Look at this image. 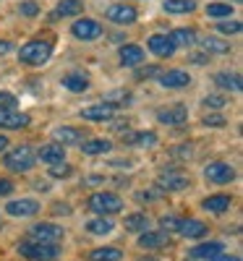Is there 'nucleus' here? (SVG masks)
I'll use <instances>...</instances> for the list:
<instances>
[{"label": "nucleus", "instance_id": "obj_1", "mask_svg": "<svg viewBox=\"0 0 243 261\" xmlns=\"http://www.w3.org/2000/svg\"><path fill=\"white\" fill-rule=\"evenodd\" d=\"M50 55H53V42H45V39H32L18 50V60L27 65H45Z\"/></svg>", "mask_w": 243, "mask_h": 261}, {"label": "nucleus", "instance_id": "obj_2", "mask_svg": "<svg viewBox=\"0 0 243 261\" xmlns=\"http://www.w3.org/2000/svg\"><path fill=\"white\" fill-rule=\"evenodd\" d=\"M18 253L29 258V261H53L60 256V248L55 243H34V241H24L18 243Z\"/></svg>", "mask_w": 243, "mask_h": 261}, {"label": "nucleus", "instance_id": "obj_3", "mask_svg": "<svg viewBox=\"0 0 243 261\" xmlns=\"http://www.w3.org/2000/svg\"><path fill=\"white\" fill-rule=\"evenodd\" d=\"M3 162H6V167L13 170V172H29V170L34 167V149H32L29 144H21V146H16L13 151H8Z\"/></svg>", "mask_w": 243, "mask_h": 261}, {"label": "nucleus", "instance_id": "obj_4", "mask_svg": "<svg viewBox=\"0 0 243 261\" xmlns=\"http://www.w3.org/2000/svg\"><path fill=\"white\" fill-rule=\"evenodd\" d=\"M86 206L105 217V214H118V212L123 209V201H120V196L102 191V193H92L89 201H86Z\"/></svg>", "mask_w": 243, "mask_h": 261}, {"label": "nucleus", "instance_id": "obj_5", "mask_svg": "<svg viewBox=\"0 0 243 261\" xmlns=\"http://www.w3.org/2000/svg\"><path fill=\"white\" fill-rule=\"evenodd\" d=\"M29 238L34 243H58L63 238V227L53 225V222H39L29 227Z\"/></svg>", "mask_w": 243, "mask_h": 261}, {"label": "nucleus", "instance_id": "obj_6", "mask_svg": "<svg viewBox=\"0 0 243 261\" xmlns=\"http://www.w3.org/2000/svg\"><path fill=\"white\" fill-rule=\"evenodd\" d=\"M71 34L76 39H81V42H94V39L102 37V27L97 24V21H92V18H79L76 24L71 27Z\"/></svg>", "mask_w": 243, "mask_h": 261}, {"label": "nucleus", "instance_id": "obj_7", "mask_svg": "<svg viewBox=\"0 0 243 261\" xmlns=\"http://www.w3.org/2000/svg\"><path fill=\"white\" fill-rule=\"evenodd\" d=\"M204 178L209 183H217V186H223V183H230L235 178V170L228 165V162H209L204 167Z\"/></svg>", "mask_w": 243, "mask_h": 261}, {"label": "nucleus", "instance_id": "obj_8", "mask_svg": "<svg viewBox=\"0 0 243 261\" xmlns=\"http://www.w3.org/2000/svg\"><path fill=\"white\" fill-rule=\"evenodd\" d=\"M188 183H191L188 175H186V172H181V170H162L160 172V180H157V186L162 191H181Z\"/></svg>", "mask_w": 243, "mask_h": 261}, {"label": "nucleus", "instance_id": "obj_9", "mask_svg": "<svg viewBox=\"0 0 243 261\" xmlns=\"http://www.w3.org/2000/svg\"><path fill=\"white\" fill-rule=\"evenodd\" d=\"M147 47L154 53V55H160V58H170L175 53V45L167 39V34H152L147 39Z\"/></svg>", "mask_w": 243, "mask_h": 261}, {"label": "nucleus", "instance_id": "obj_10", "mask_svg": "<svg viewBox=\"0 0 243 261\" xmlns=\"http://www.w3.org/2000/svg\"><path fill=\"white\" fill-rule=\"evenodd\" d=\"M113 115H115V105L113 102H100V105H92V107H86V110H81L84 120H107Z\"/></svg>", "mask_w": 243, "mask_h": 261}, {"label": "nucleus", "instance_id": "obj_11", "mask_svg": "<svg viewBox=\"0 0 243 261\" xmlns=\"http://www.w3.org/2000/svg\"><path fill=\"white\" fill-rule=\"evenodd\" d=\"M107 18L113 21V24H134L136 21V8L134 6H113V8H107Z\"/></svg>", "mask_w": 243, "mask_h": 261}, {"label": "nucleus", "instance_id": "obj_12", "mask_svg": "<svg viewBox=\"0 0 243 261\" xmlns=\"http://www.w3.org/2000/svg\"><path fill=\"white\" fill-rule=\"evenodd\" d=\"M157 118L165 125H183L188 120V110H186L183 105H175V107H167V110H160Z\"/></svg>", "mask_w": 243, "mask_h": 261}, {"label": "nucleus", "instance_id": "obj_13", "mask_svg": "<svg viewBox=\"0 0 243 261\" xmlns=\"http://www.w3.org/2000/svg\"><path fill=\"white\" fill-rule=\"evenodd\" d=\"M160 84L165 86V89H183V86L191 84V76L186 71H162Z\"/></svg>", "mask_w": 243, "mask_h": 261}, {"label": "nucleus", "instance_id": "obj_14", "mask_svg": "<svg viewBox=\"0 0 243 261\" xmlns=\"http://www.w3.org/2000/svg\"><path fill=\"white\" fill-rule=\"evenodd\" d=\"M24 125H29V115L27 113H18V110H3L0 113V128L16 130V128H24Z\"/></svg>", "mask_w": 243, "mask_h": 261}, {"label": "nucleus", "instance_id": "obj_15", "mask_svg": "<svg viewBox=\"0 0 243 261\" xmlns=\"http://www.w3.org/2000/svg\"><path fill=\"white\" fill-rule=\"evenodd\" d=\"M84 11V3L81 0H60L55 6V11L50 13V21H58V18H68V16H79Z\"/></svg>", "mask_w": 243, "mask_h": 261}, {"label": "nucleus", "instance_id": "obj_16", "mask_svg": "<svg viewBox=\"0 0 243 261\" xmlns=\"http://www.w3.org/2000/svg\"><path fill=\"white\" fill-rule=\"evenodd\" d=\"M6 212H8L11 217H32V214L39 212V204H37L34 199H18V201H11V204L6 206Z\"/></svg>", "mask_w": 243, "mask_h": 261}, {"label": "nucleus", "instance_id": "obj_17", "mask_svg": "<svg viewBox=\"0 0 243 261\" xmlns=\"http://www.w3.org/2000/svg\"><path fill=\"white\" fill-rule=\"evenodd\" d=\"M86 136L84 128H55L53 130V139L63 146V144H81Z\"/></svg>", "mask_w": 243, "mask_h": 261}, {"label": "nucleus", "instance_id": "obj_18", "mask_svg": "<svg viewBox=\"0 0 243 261\" xmlns=\"http://www.w3.org/2000/svg\"><path fill=\"white\" fill-rule=\"evenodd\" d=\"M223 243L220 241H209V243H202V246H196V248H191V256L193 258H207V261H212V258H217V256H223Z\"/></svg>", "mask_w": 243, "mask_h": 261}, {"label": "nucleus", "instance_id": "obj_19", "mask_svg": "<svg viewBox=\"0 0 243 261\" xmlns=\"http://www.w3.org/2000/svg\"><path fill=\"white\" fill-rule=\"evenodd\" d=\"M39 160L45 165H58V162H65V149L60 144H47L39 149Z\"/></svg>", "mask_w": 243, "mask_h": 261}, {"label": "nucleus", "instance_id": "obj_20", "mask_svg": "<svg viewBox=\"0 0 243 261\" xmlns=\"http://www.w3.org/2000/svg\"><path fill=\"white\" fill-rule=\"evenodd\" d=\"M230 204H233V199L228 193H217V196H209V199H204V209L207 212H212V214H223L225 209H230Z\"/></svg>", "mask_w": 243, "mask_h": 261}, {"label": "nucleus", "instance_id": "obj_21", "mask_svg": "<svg viewBox=\"0 0 243 261\" xmlns=\"http://www.w3.org/2000/svg\"><path fill=\"white\" fill-rule=\"evenodd\" d=\"M178 232L183 238H202V235H207V225L202 220H181Z\"/></svg>", "mask_w": 243, "mask_h": 261}, {"label": "nucleus", "instance_id": "obj_22", "mask_svg": "<svg viewBox=\"0 0 243 261\" xmlns=\"http://www.w3.org/2000/svg\"><path fill=\"white\" fill-rule=\"evenodd\" d=\"M167 39L173 42L175 47H178V45H181V47H191L193 42H196V32H193V29H183V27H181V29H173V32L167 34Z\"/></svg>", "mask_w": 243, "mask_h": 261}, {"label": "nucleus", "instance_id": "obj_23", "mask_svg": "<svg viewBox=\"0 0 243 261\" xmlns=\"http://www.w3.org/2000/svg\"><path fill=\"white\" fill-rule=\"evenodd\" d=\"M214 84L220 86V89H230V92H240L243 89V84H240V76L238 73H214Z\"/></svg>", "mask_w": 243, "mask_h": 261}, {"label": "nucleus", "instance_id": "obj_24", "mask_svg": "<svg viewBox=\"0 0 243 261\" xmlns=\"http://www.w3.org/2000/svg\"><path fill=\"white\" fill-rule=\"evenodd\" d=\"M165 243H167V232H162V230H152V232H144L139 238V246L141 248H160Z\"/></svg>", "mask_w": 243, "mask_h": 261}, {"label": "nucleus", "instance_id": "obj_25", "mask_svg": "<svg viewBox=\"0 0 243 261\" xmlns=\"http://www.w3.org/2000/svg\"><path fill=\"white\" fill-rule=\"evenodd\" d=\"M144 60V50L139 45H123L120 47V63L123 65H139Z\"/></svg>", "mask_w": 243, "mask_h": 261}, {"label": "nucleus", "instance_id": "obj_26", "mask_svg": "<svg viewBox=\"0 0 243 261\" xmlns=\"http://www.w3.org/2000/svg\"><path fill=\"white\" fill-rule=\"evenodd\" d=\"M63 86L68 92H86L89 89V79L84 73H68V76H63Z\"/></svg>", "mask_w": 243, "mask_h": 261}, {"label": "nucleus", "instance_id": "obj_27", "mask_svg": "<svg viewBox=\"0 0 243 261\" xmlns=\"http://www.w3.org/2000/svg\"><path fill=\"white\" fill-rule=\"evenodd\" d=\"M110 146H113V144H110L107 139H92V141L81 144V151H84V154H89V157H97V154H107Z\"/></svg>", "mask_w": 243, "mask_h": 261}, {"label": "nucleus", "instance_id": "obj_28", "mask_svg": "<svg viewBox=\"0 0 243 261\" xmlns=\"http://www.w3.org/2000/svg\"><path fill=\"white\" fill-rule=\"evenodd\" d=\"M202 47H204L207 53L225 55V53H230V42H228V39H220V37H207V39H202Z\"/></svg>", "mask_w": 243, "mask_h": 261}, {"label": "nucleus", "instance_id": "obj_29", "mask_svg": "<svg viewBox=\"0 0 243 261\" xmlns=\"http://www.w3.org/2000/svg\"><path fill=\"white\" fill-rule=\"evenodd\" d=\"M162 8L167 13H191L196 11V0H165Z\"/></svg>", "mask_w": 243, "mask_h": 261}, {"label": "nucleus", "instance_id": "obj_30", "mask_svg": "<svg viewBox=\"0 0 243 261\" xmlns=\"http://www.w3.org/2000/svg\"><path fill=\"white\" fill-rule=\"evenodd\" d=\"M113 220H107V217H100V220H92V222H86V232H92V235H107V232H113Z\"/></svg>", "mask_w": 243, "mask_h": 261}, {"label": "nucleus", "instance_id": "obj_31", "mask_svg": "<svg viewBox=\"0 0 243 261\" xmlns=\"http://www.w3.org/2000/svg\"><path fill=\"white\" fill-rule=\"evenodd\" d=\"M120 251L118 248H113V246H105V248H94L92 253H89V258L92 261H120Z\"/></svg>", "mask_w": 243, "mask_h": 261}, {"label": "nucleus", "instance_id": "obj_32", "mask_svg": "<svg viewBox=\"0 0 243 261\" xmlns=\"http://www.w3.org/2000/svg\"><path fill=\"white\" fill-rule=\"evenodd\" d=\"M128 141L134 146H154L157 144V134L154 130H139V134H131Z\"/></svg>", "mask_w": 243, "mask_h": 261}, {"label": "nucleus", "instance_id": "obj_33", "mask_svg": "<svg viewBox=\"0 0 243 261\" xmlns=\"http://www.w3.org/2000/svg\"><path fill=\"white\" fill-rule=\"evenodd\" d=\"M149 227V220H147V214H128L126 217V230L128 232H141Z\"/></svg>", "mask_w": 243, "mask_h": 261}, {"label": "nucleus", "instance_id": "obj_34", "mask_svg": "<svg viewBox=\"0 0 243 261\" xmlns=\"http://www.w3.org/2000/svg\"><path fill=\"white\" fill-rule=\"evenodd\" d=\"M207 16L209 18H228V16H233V6H228V3H209L207 6Z\"/></svg>", "mask_w": 243, "mask_h": 261}, {"label": "nucleus", "instance_id": "obj_35", "mask_svg": "<svg viewBox=\"0 0 243 261\" xmlns=\"http://www.w3.org/2000/svg\"><path fill=\"white\" fill-rule=\"evenodd\" d=\"M71 165H65V162H58V165H50V175L53 178H68L71 175Z\"/></svg>", "mask_w": 243, "mask_h": 261}, {"label": "nucleus", "instance_id": "obj_36", "mask_svg": "<svg viewBox=\"0 0 243 261\" xmlns=\"http://www.w3.org/2000/svg\"><path fill=\"white\" fill-rule=\"evenodd\" d=\"M220 34H238L240 32V21H220Z\"/></svg>", "mask_w": 243, "mask_h": 261}, {"label": "nucleus", "instance_id": "obj_37", "mask_svg": "<svg viewBox=\"0 0 243 261\" xmlns=\"http://www.w3.org/2000/svg\"><path fill=\"white\" fill-rule=\"evenodd\" d=\"M204 105L212 107V110H223V107L228 105V99H225V97H220V94H209V97L204 99Z\"/></svg>", "mask_w": 243, "mask_h": 261}, {"label": "nucleus", "instance_id": "obj_38", "mask_svg": "<svg viewBox=\"0 0 243 261\" xmlns=\"http://www.w3.org/2000/svg\"><path fill=\"white\" fill-rule=\"evenodd\" d=\"M16 107V97L11 92H0V113L3 110H13Z\"/></svg>", "mask_w": 243, "mask_h": 261}, {"label": "nucleus", "instance_id": "obj_39", "mask_svg": "<svg viewBox=\"0 0 243 261\" xmlns=\"http://www.w3.org/2000/svg\"><path fill=\"white\" fill-rule=\"evenodd\" d=\"M160 65H147V68H136V79H152V76H160Z\"/></svg>", "mask_w": 243, "mask_h": 261}, {"label": "nucleus", "instance_id": "obj_40", "mask_svg": "<svg viewBox=\"0 0 243 261\" xmlns=\"http://www.w3.org/2000/svg\"><path fill=\"white\" fill-rule=\"evenodd\" d=\"M160 225H162V232H167V230H178L181 220H178V217H162Z\"/></svg>", "mask_w": 243, "mask_h": 261}, {"label": "nucleus", "instance_id": "obj_41", "mask_svg": "<svg viewBox=\"0 0 243 261\" xmlns=\"http://www.w3.org/2000/svg\"><path fill=\"white\" fill-rule=\"evenodd\" d=\"M18 13H21V16H37L39 8H37V3H21V6H18Z\"/></svg>", "mask_w": 243, "mask_h": 261}, {"label": "nucleus", "instance_id": "obj_42", "mask_svg": "<svg viewBox=\"0 0 243 261\" xmlns=\"http://www.w3.org/2000/svg\"><path fill=\"white\" fill-rule=\"evenodd\" d=\"M204 125L220 128V125H225V118H223V115H207V118H204Z\"/></svg>", "mask_w": 243, "mask_h": 261}, {"label": "nucleus", "instance_id": "obj_43", "mask_svg": "<svg viewBox=\"0 0 243 261\" xmlns=\"http://www.w3.org/2000/svg\"><path fill=\"white\" fill-rule=\"evenodd\" d=\"M13 191V183L11 180H0V196H8Z\"/></svg>", "mask_w": 243, "mask_h": 261}, {"label": "nucleus", "instance_id": "obj_44", "mask_svg": "<svg viewBox=\"0 0 243 261\" xmlns=\"http://www.w3.org/2000/svg\"><path fill=\"white\" fill-rule=\"evenodd\" d=\"M11 50H13L11 42H8V39H0V55H6V53H11Z\"/></svg>", "mask_w": 243, "mask_h": 261}, {"label": "nucleus", "instance_id": "obj_45", "mask_svg": "<svg viewBox=\"0 0 243 261\" xmlns=\"http://www.w3.org/2000/svg\"><path fill=\"white\" fill-rule=\"evenodd\" d=\"M191 60H193L196 65H204V63H207V55H204V53H193V55H191Z\"/></svg>", "mask_w": 243, "mask_h": 261}, {"label": "nucleus", "instance_id": "obj_46", "mask_svg": "<svg viewBox=\"0 0 243 261\" xmlns=\"http://www.w3.org/2000/svg\"><path fill=\"white\" fill-rule=\"evenodd\" d=\"M53 212H55V214H71V206H68V204H55Z\"/></svg>", "mask_w": 243, "mask_h": 261}, {"label": "nucleus", "instance_id": "obj_47", "mask_svg": "<svg viewBox=\"0 0 243 261\" xmlns=\"http://www.w3.org/2000/svg\"><path fill=\"white\" fill-rule=\"evenodd\" d=\"M212 261H240L238 256H217V258H212Z\"/></svg>", "mask_w": 243, "mask_h": 261}, {"label": "nucleus", "instance_id": "obj_48", "mask_svg": "<svg viewBox=\"0 0 243 261\" xmlns=\"http://www.w3.org/2000/svg\"><path fill=\"white\" fill-rule=\"evenodd\" d=\"M6 146H8V139H6V136H0V151H6Z\"/></svg>", "mask_w": 243, "mask_h": 261}, {"label": "nucleus", "instance_id": "obj_49", "mask_svg": "<svg viewBox=\"0 0 243 261\" xmlns=\"http://www.w3.org/2000/svg\"><path fill=\"white\" fill-rule=\"evenodd\" d=\"M144 261H154V258H144Z\"/></svg>", "mask_w": 243, "mask_h": 261}, {"label": "nucleus", "instance_id": "obj_50", "mask_svg": "<svg viewBox=\"0 0 243 261\" xmlns=\"http://www.w3.org/2000/svg\"><path fill=\"white\" fill-rule=\"evenodd\" d=\"M0 227H3V225H0Z\"/></svg>", "mask_w": 243, "mask_h": 261}]
</instances>
